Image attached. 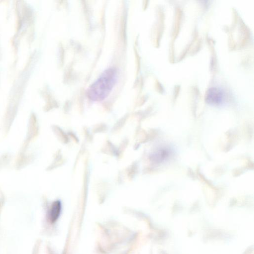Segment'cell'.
Masks as SVG:
<instances>
[{
	"label": "cell",
	"instance_id": "1",
	"mask_svg": "<svg viewBox=\"0 0 254 254\" xmlns=\"http://www.w3.org/2000/svg\"><path fill=\"white\" fill-rule=\"evenodd\" d=\"M118 79L116 68L107 69L87 91V96L93 102H101L110 94Z\"/></svg>",
	"mask_w": 254,
	"mask_h": 254
},
{
	"label": "cell",
	"instance_id": "2",
	"mask_svg": "<svg viewBox=\"0 0 254 254\" xmlns=\"http://www.w3.org/2000/svg\"><path fill=\"white\" fill-rule=\"evenodd\" d=\"M225 100L224 91L218 87H212L207 90L205 101L207 103L213 105H220Z\"/></svg>",
	"mask_w": 254,
	"mask_h": 254
},
{
	"label": "cell",
	"instance_id": "3",
	"mask_svg": "<svg viewBox=\"0 0 254 254\" xmlns=\"http://www.w3.org/2000/svg\"><path fill=\"white\" fill-rule=\"evenodd\" d=\"M173 153V150L170 147H161L152 153L151 159L155 164H163L170 159Z\"/></svg>",
	"mask_w": 254,
	"mask_h": 254
},
{
	"label": "cell",
	"instance_id": "4",
	"mask_svg": "<svg viewBox=\"0 0 254 254\" xmlns=\"http://www.w3.org/2000/svg\"><path fill=\"white\" fill-rule=\"evenodd\" d=\"M61 211V204L59 201L55 202L52 205L50 212V219L54 222L59 218Z\"/></svg>",
	"mask_w": 254,
	"mask_h": 254
}]
</instances>
